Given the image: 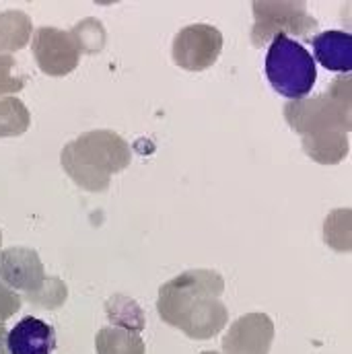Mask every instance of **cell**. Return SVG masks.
I'll return each mask as SVG.
<instances>
[{"label":"cell","mask_w":352,"mask_h":354,"mask_svg":"<svg viewBox=\"0 0 352 354\" xmlns=\"http://www.w3.org/2000/svg\"><path fill=\"white\" fill-rule=\"evenodd\" d=\"M225 280L214 270H189L165 282L159 290V315L194 340L219 334L229 315L219 301Z\"/></svg>","instance_id":"obj_1"},{"label":"cell","mask_w":352,"mask_h":354,"mask_svg":"<svg viewBox=\"0 0 352 354\" xmlns=\"http://www.w3.org/2000/svg\"><path fill=\"white\" fill-rule=\"evenodd\" d=\"M351 101L349 91L322 95L309 101H293L286 105L284 115L293 130L305 136L303 147L311 159L319 163H338L349 153L344 132L351 130Z\"/></svg>","instance_id":"obj_2"},{"label":"cell","mask_w":352,"mask_h":354,"mask_svg":"<svg viewBox=\"0 0 352 354\" xmlns=\"http://www.w3.org/2000/svg\"><path fill=\"white\" fill-rule=\"evenodd\" d=\"M130 165L126 140L109 130H95L79 136L62 151V167L81 187L103 192L109 177Z\"/></svg>","instance_id":"obj_3"},{"label":"cell","mask_w":352,"mask_h":354,"mask_svg":"<svg viewBox=\"0 0 352 354\" xmlns=\"http://www.w3.org/2000/svg\"><path fill=\"white\" fill-rule=\"evenodd\" d=\"M266 77L278 95L299 101L313 91L317 68L313 56L297 39L276 35L266 54Z\"/></svg>","instance_id":"obj_4"},{"label":"cell","mask_w":352,"mask_h":354,"mask_svg":"<svg viewBox=\"0 0 352 354\" xmlns=\"http://www.w3.org/2000/svg\"><path fill=\"white\" fill-rule=\"evenodd\" d=\"M223 50V35L216 27L196 23L183 27L174 39V62L183 71L200 73L210 68Z\"/></svg>","instance_id":"obj_5"},{"label":"cell","mask_w":352,"mask_h":354,"mask_svg":"<svg viewBox=\"0 0 352 354\" xmlns=\"http://www.w3.org/2000/svg\"><path fill=\"white\" fill-rule=\"evenodd\" d=\"M256 27L252 39L260 46L268 37L276 35H305L309 29H315V19L305 12V4L297 2H254Z\"/></svg>","instance_id":"obj_6"},{"label":"cell","mask_w":352,"mask_h":354,"mask_svg":"<svg viewBox=\"0 0 352 354\" xmlns=\"http://www.w3.org/2000/svg\"><path fill=\"white\" fill-rule=\"evenodd\" d=\"M33 56L50 77H64L79 64L81 50L75 37L56 27H39L33 35Z\"/></svg>","instance_id":"obj_7"},{"label":"cell","mask_w":352,"mask_h":354,"mask_svg":"<svg viewBox=\"0 0 352 354\" xmlns=\"http://www.w3.org/2000/svg\"><path fill=\"white\" fill-rule=\"evenodd\" d=\"M274 338V324L264 313H248L239 317L223 338L227 354H268Z\"/></svg>","instance_id":"obj_8"},{"label":"cell","mask_w":352,"mask_h":354,"mask_svg":"<svg viewBox=\"0 0 352 354\" xmlns=\"http://www.w3.org/2000/svg\"><path fill=\"white\" fill-rule=\"evenodd\" d=\"M0 280L10 288L33 292L46 280L44 264L33 250L27 248L4 250L0 254Z\"/></svg>","instance_id":"obj_9"},{"label":"cell","mask_w":352,"mask_h":354,"mask_svg":"<svg viewBox=\"0 0 352 354\" xmlns=\"http://www.w3.org/2000/svg\"><path fill=\"white\" fill-rule=\"evenodd\" d=\"M4 346L8 354H52L56 348V334L50 324L27 315L6 332Z\"/></svg>","instance_id":"obj_10"},{"label":"cell","mask_w":352,"mask_h":354,"mask_svg":"<svg viewBox=\"0 0 352 354\" xmlns=\"http://www.w3.org/2000/svg\"><path fill=\"white\" fill-rule=\"evenodd\" d=\"M315 58L334 73L349 75L352 71V35L346 31H324L311 39Z\"/></svg>","instance_id":"obj_11"},{"label":"cell","mask_w":352,"mask_h":354,"mask_svg":"<svg viewBox=\"0 0 352 354\" xmlns=\"http://www.w3.org/2000/svg\"><path fill=\"white\" fill-rule=\"evenodd\" d=\"M97 354H145L142 338L126 328H103L95 336Z\"/></svg>","instance_id":"obj_12"},{"label":"cell","mask_w":352,"mask_h":354,"mask_svg":"<svg viewBox=\"0 0 352 354\" xmlns=\"http://www.w3.org/2000/svg\"><path fill=\"white\" fill-rule=\"evenodd\" d=\"M105 309H107V317H109V322L113 326L132 330L136 334L142 332L145 313H142V309L138 307L136 301H132V299H128L124 295H115L105 303Z\"/></svg>","instance_id":"obj_13"},{"label":"cell","mask_w":352,"mask_h":354,"mask_svg":"<svg viewBox=\"0 0 352 354\" xmlns=\"http://www.w3.org/2000/svg\"><path fill=\"white\" fill-rule=\"evenodd\" d=\"M31 21L27 15L6 10L0 15V50H21L29 41Z\"/></svg>","instance_id":"obj_14"},{"label":"cell","mask_w":352,"mask_h":354,"mask_svg":"<svg viewBox=\"0 0 352 354\" xmlns=\"http://www.w3.org/2000/svg\"><path fill=\"white\" fill-rule=\"evenodd\" d=\"M29 128V111L17 97L0 99V136H19Z\"/></svg>","instance_id":"obj_15"},{"label":"cell","mask_w":352,"mask_h":354,"mask_svg":"<svg viewBox=\"0 0 352 354\" xmlns=\"http://www.w3.org/2000/svg\"><path fill=\"white\" fill-rule=\"evenodd\" d=\"M66 295H68V290H66V286H64L62 280H58V278H46L44 284L37 290L25 292V299L29 303L37 305V307H44V309H58L64 303Z\"/></svg>","instance_id":"obj_16"},{"label":"cell","mask_w":352,"mask_h":354,"mask_svg":"<svg viewBox=\"0 0 352 354\" xmlns=\"http://www.w3.org/2000/svg\"><path fill=\"white\" fill-rule=\"evenodd\" d=\"M71 35L75 37L79 50L83 52H97L103 48V39H105V31L101 27L99 21L95 19H87V21H81L73 31Z\"/></svg>","instance_id":"obj_17"},{"label":"cell","mask_w":352,"mask_h":354,"mask_svg":"<svg viewBox=\"0 0 352 354\" xmlns=\"http://www.w3.org/2000/svg\"><path fill=\"white\" fill-rule=\"evenodd\" d=\"M12 71H15V58L0 56V95L21 91L25 85V79L17 77Z\"/></svg>","instance_id":"obj_18"},{"label":"cell","mask_w":352,"mask_h":354,"mask_svg":"<svg viewBox=\"0 0 352 354\" xmlns=\"http://www.w3.org/2000/svg\"><path fill=\"white\" fill-rule=\"evenodd\" d=\"M19 309H21V297L17 295L15 288H10L8 284L0 280V322L8 319Z\"/></svg>","instance_id":"obj_19"},{"label":"cell","mask_w":352,"mask_h":354,"mask_svg":"<svg viewBox=\"0 0 352 354\" xmlns=\"http://www.w3.org/2000/svg\"><path fill=\"white\" fill-rule=\"evenodd\" d=\"M4 338H6V330L0 322V354H8L6 353V346H4Z\"/></svg>","instance_id":"obj_20"},{"label":"cell","mask_w":352,"mask_h":354,"mask_svg":"<svg viewBox=\"0 0 352 354\" xmlns=\"http://www.w3.org/2000/svg\"><path fill=\"white\" fill-rule=\"evenodd\" d=\"M202 354H216V353H202Z\"/></svg>","instance_id":"obj_21"},{"label":"cell","mask_w":352,"mask_h":354,"mask_svg":"<svg viewBox=\"0 0 352 354\" xmlns=\"http://www.w3.org/2000/svg\"><path fill=\"white\" fill-rule=\"evenodd\" d=\"M0 241H2V239H0Z\"/></svg>","instance_id":"obj_22"}]
</instances>
